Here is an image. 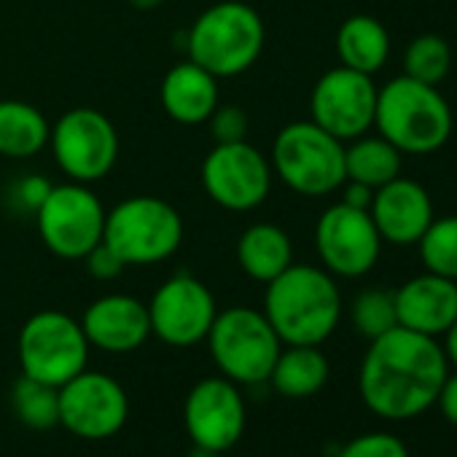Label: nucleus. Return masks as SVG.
Wrapping results in <instances>:
<instances>
[{"label":"nucleus","mask_w":457,"mask_h":457,"mask_svg":"<svg viewBox=\"0 0 457 457\" xmlns=\"http://www.w3.org/2000/svg\"><path fill=\"white\" fill-rule=\"evenodd\" d=\"M81 328L89 339V347L116 355L132 353L151 337L148 304L129 294H105L84 310Z\"/></svg>","instance_id":"obj_18"},{"label":"nucleus","mask_w":457,"mask_h":457,"mask_svg":"<svg viewBox=\"0 0 457 457\" xmlns=\"http://www.w3.org/2000/svg\"><path fill=\"white\" fill-rule=\"evenodd\" d=\"M159 100H162V111L175 124L183 127L207 124L210 113L220 105L218 79L186 57L183 62H175L164 73Z\"/></svg>","instance_id":"obj_20"},{"label":"nucleus","mask_w":457,"mask_h":457,"mask_svg":"<svg viewBox=\"0 0 457 457\" xmlns=\"http://www.w3.org/2000/svg\"><path fill=\"white\" fill-rule=\"evenodd\" d=\"M369 215L377 226L382 243L390 245H417L430 226L433 202L425 186L411 178L398 175L395 180L374 188Z\"/></svg>","instance_id":"obj_17"},{"label":"nucleus","mask_w":457,"mask_h":457,"mask_svg":"<svg viewBox=\"0 0 457 457\" xmlns=\"http://www.w3.org/2000/svg\"><path fill=\"white\" fill-rule=\"evenodd\" d=\"M207 127H210L212 143H240V140H248L251 119L240 105H223L220 103L210 113Z\"/></svg>","instance_id":"obj_31"},{"label":"nucleus","mask_w":457,"mask_h":457,"mask_svg":"<svg viewBox=\"0 0 457 457\" xmlns=\"http://www.w3.org/2000/svg\"><path fill=\"white\" fill-rule=\"evenodd\" d=\"M315 251L328 275L355 280L377 267L382 237L369 210L350 207L339 199L315 223Z\"/></svg>","instance_id":"obj_12"},{"label":"nucleus","mask_w":457,"mask_h":457,"mask_svg":"<svg viewBox=\"0 0 457 457\" xmlns=\"http://www.w3.org/2000/svg\"><path fill=\"white\" fill-rule=\"evenodd\" d=\"M183 235V218L175 204L162 196L135 194L108 210L103 243L127 267H154L180 251Z\"/></svg>","instance_id":"obj_5"},{"label":"nucleus","mask_w":457,"mask_h":457,"mask_svg":"<svg viewBox=\"0 0 457 457\" xmlns=\"http://www.w3.org/2000/svg\"><path fill=\"white\" fill-rule=\"evenodd\" d=\"M12 406L17 420L33 430H49L60 425V387L54 385L22 374L12 390Z\"/></svg>","instance_id":"obj_26"},{"label":"nucleus","mask_w":457,"mask_h":457,"mask_svg":"<svg viewBox=\"0 0 457 457\" xmlns=\"http://www.w3.org/2000/svg\"><path fill=\"white\" fill-rule=\"evenodd\" d=\"M17 355L25 377L62 387L89 363V339L81 328V320L60 312L44 310L25 320Z\"/></svg>","instance_id":"obj_9"},{"label":"nucleus","mask_w":457,"mask_h":457,"mask_svg":"<svg viewBox=\"0 0 457 457\" xmlns=\"http://www.w3.org/2000/svg\"><path fill=\"white\" fill-rule=\"evenodd\" d=\"M202 188L207 199L228 212H251L272 191V164L253 143H215L202 162Z\"/></svg>","instance_id":"obj_11"},{"label":"nucleus","mask_w":457,"mask_h":457,"mask_svg":"<svg viewBox=\"0 0 457 457\" xmlns=\"http://www.w3.org/2000/svg\"><path fill=\"white\" fill-rule=\"evenodd\" d=\"M283 345H323L342 320V294L323 267L291 264L267 283L264 310Z\"/></svg>","instance_id":"obj_2"},{"label":"nucleus","mask_w":457,"mask_h":457,"mask_svg":"<svg viewBox=\"0 0 457 457\" xmlns=\"http://www.w3.org/2000/svg\"><path fill=\"white\" fill-rule=\"evenodd\" d=\"M52 186H54V183H49L44 175L30 172V175H25V178L14 180V183L9 186V196H6V202H9L17 212H30V215H36V212H38V207L44 204L46 194L52 191Z\"/></svg>","instance_id":"obj_32"},{"label":"nucleus","mask_w":457,"mask_h":457,"mask_svg":"<svg viewBox=\"0 0 457 457\" xmlns=\"http://www.w3.org/2000/svg\"><path fill=\"white\" fill-rule=\"evenodd\" d=\"M270 164L275 178L302 196H328L347 180L345 143L312 119L291 121L275 135Z\"/></svg>","instance_id":"obj_6"},{"label":"nucleus","mask_w":457,"mask_h":457,"mask_svg":"<svg viewBox=\"0 0 457 457\" xmlns=\"http://www.w3.org/2000/svg\"><path fill=\"white\" fill-rule=\"evenodd\" d=\"M328 358L318 345H288L280 350L267 382L286 398H310L328 382Z\"/></svg>","instance_id":"obj_24"},{"label":"nucleus","mask_w":457,"mask_h":457,"mask_svg":"<svg viewBox=\"0 0 457 457\" xmlns=\"http://www.w3.org/2000/svg\"><path fill=\"white\" fill-rule=\"evenodd\" d=\"M52 121L25 100H0V156L25 162L49 148Z\"/></svg>","instance_id":"obj_22"},{"label":"nucleus","mask_w":457,"mask_h":457,"mask_svg":"<svg viewBox=\"0 0 457 457\" xmlns=\"http://www.w3.org/2000/svg\"><path fill=\"white\" fill-rule=\"evenodd\" d=\"M267 44L262 14L243 0L207 6L186 33V54L218 81L248 73Z\"/></svg>","instance_id":"obj_3"},{"label":"nucleus","mask_w":457,"mask_h":457,"mask_svg":"<svg viewBox=\"0 0 457 457\" xmlns=\"http://www.w3.org/2000/svg\"><path fill=\"white\" fill-rule=\"evenodd\" d=\"M237 264L251 280L267 286L294 264L291 235L270 220L251 223L237 240Z\"/></svg>","instance_id":"obj_21"},{"label":"nucleus","mask_w":457,"mask_h":457,"mask_svg":"<svg viewBox=\"0 0 457 457\" xmlns=\"http://www.w3.org/2000/svg\"><path fill=\"white\" fill-rule=\"evenodd\" d=\"M127 414V393L111 374L84 369L60 387V425L79 438H111L124 428Z\"/></svg>","instance_id":"obj_15"},{"label":"nucleus","mask_w":457,"mask_h":457,"mask_svg":"<svg viewBox=\"0 0 457 457\" xmlns=\"http://www.w3.org/2000/svg\"><path fill=\"white\" fill-rule=\"evenodd\" d=\"M377 87L374 79L345 65L318 79L310 95L312 121L342 143L366 135L374 127Z\"/></svg>","instance_id":"obj_14"},{"label":"nucleus","mask_w":457,"mask_h":457,"mask_svg":"<svg viewBox=\"0 0 457 457\" xmlns=\"http://www.w3.org/2000/svg\"><path fill=\"white\" fill-rule=\"evenodd\" d=\"M436 406L441 409V414L457 428V371L454 374H446L441 390H438V398H436Z\"/></svg>","instance_id":"obj_34"},{"label":"nucleus","mask_w":457,"mask_h":457,"mask_svg":"<svg viewBox=\"0 0 457 457\" xmlns=\"http://www.w3.org/2000/svg\"><path fill=\"white\" fill-rule=\"evenodd\" d=\"M446 374L449 361L438 339L395 326L371 339L358 371V390L377 417L411 420L436 406Z\"/></svg>","instance_id":"obj_1"},{"label":"nucleus","mask_w":457,"mask_h":457,"mask_svg":"<svg viewBox=\"0 0 457 457\" xmlns=\"http://www.w3.org/2000/svg\"><path fill=\"white\" fill-rule=\"evenodd\" d=\"M183 422L194 446L212 454L232 449L245 430V401L240 385L226 377H207L191 387Z\"/></svg>","instance_id":"obj_16"},{"label":"nucleus","mask_w":457,"mask_h":457,"mask_svg":"<svg viewBox=\"0 0 457 457\" xmlns=\"http://www.w3.org/2000/svg\"><path fill=\"white\" fill-rule=\"evenodd\" d=\"M449 68H452V52L441 36L425 33V36H417L406 46L403 76L422 81V84H430V87H438L446 79Z\"/></svg>","instance_id":"obj_28"},{"label":"nucleus","mask_w":457,"mask_h":457,"mask_svg":"<svg viewBox=\"0 0 457 457\" xmlns=\"http://www.w3.org/2000/svg\"><path fill=\"white\" fill-rule=\"evenodd\" d=\"M393 294L398 326L409 331L438 339L457 320V280L422 272Z\"/></svg>","instance_id":"obj_19"},{"label":"nucleus","mask_w":457,"mask_h":457,"mask_svg":"<svg viewBox=\"0 0 457 457\" xmlns=\"http://www.w3.org/2000/svg\"><path fill=\"white\" fill-rule=\"evenodd\" d=\"M452 108L444 95L422 81L398 76L377 89L374 127L401 154H433L452 135Z\"/></svg>","instance_id":"obj_4"},{"label":"nucleus","mask_w":457,"mask_h":457,"mask_svg":"<svg viewBox=\"0 0 457 457\" xmlns=\"http://www.w3.org/2000/svg\"><path fill=\"white\" fill-rule=\"evenodd\" d=\"M105 204L87 183H57L38 207V237L49 253L65 262H81L105 235Z\"/></svg>","instance_id":"obj_8"},{"label":"nucleus","mask_w":457,"mask_h":457,"mask_svg":"<svg viewBox=\"0 0 457 457\" xmlns=\"http://www.w3.org/2000/svg\"><path fill=\"white\" fill-rule=\"evenodd\" d=\"M403 154L382 135H361L345 145V175L347 180L379 188L401 175Z\"/></svg>","instance_id":"obj_25"},{"label":"nucleus","mask_w":457,"mask_h":457,"mask_svg":"<svg viewBox=\"0 0 457 457\" xmlns=\"http://www.w3.org/2000/svg\"><path fill=\"white\" fill-rule=\"evenodd\" d=\"M339 457H409V449L398 436L374 430L347 441L339 449Z\"/></svg>","instance_id":"obj_30"},{"label":"nucleus","mask_w":457,"mask_h":457,"mask_svg":"<svg viewBox=\"0 0 457 457\" xmlns=\"http://www.w3.org/2000/svg\"><path fill=\"white\" fill-rule=\"evenodd\" d=\"M129 4L137 9V12H154V9H159V6H164L167 0H129Z\"/></svg>","instance_id":"obj_37"},{"label":"nucleus","mask_w":457,"mask_h":457,"mask_svg":"<svg viewBox=\"0 0 457 457\" xmlns=\"http://www.w3.org/2000/svg\"><path fill=\"white\" fill-rule=\"evenodd\" d=\"M204 342L220 377L237 385L267 382L283 350V342L267 315L253 307L220 310Z\"/></svg>","instance_id":"obj_7"},{"label":"nucleus","mask_w":457,"mask_h":457,"mask_svg":"<svg viewBox=\"0 0 457 457\" xmlns=\"http://www.w3.org/2000/svg\"><path fill=\"white\" fill-rule=\"evenodd\" d=\"M371 199H374V188H369L363 183H355V180H345L342 183V202L345 204L369 210L371 207Z\"/></svg>","instance_id":"obj_35"},{"label":"nucleus","mask_w":457,"mask_h":457,"mask_svg":"<svg viewBox=\"0 0 457 457\" xmlns=\"http://www.w3.org/2000/svg\"><path fill=\"white\" fill-rule=\"evenodd\" d=\"M337 57L345 68L374 76L390 57V36L377 17L355 14L337 30Z\"/></svg>","instance_id":"obj_23"},{"label":"nucleus","mask_w":457,"mask_h":457,"mask_svg":"<svg viewBox=\"0 0 457 457\" xmlns=\"http://www.w3.org/2000/svg\"><path fill=\"white\" fill-rule=\"evenodd\" d=\"M218 315L212 291L194 275L167 278L148 302L151 334L170 347H194L207 339Z\"/></svg>","instance_id":"obj_13"},{"label":"nucleus","mask_w":457,"mask_h":457,"mask_svg":"<svg viewBox=\"0 0 457 457\" xmlns=\"http://www.w3.org/2000/svg\"><path fill=\"white\" fill-rule=\"evenodd\" d=\"M444 355L449 361V366L457 369V320L449 326V331L444 334Z\"/></svg>","instance_id":"obj_36"},{"label":"nucleus","mask_w":457,"mask_h":457,"mask_svg":"<svg viewBox=\"0 0 457 457\" xmlns=\"http://www.w3.org/2000/svg\"><path fill=\"white\" fill-rule=\"evenodd\" d=\"M417 248L425 272L457 280V215L433 218Z\"/></svg>","instance_id":"obj_27"},{"label":"nucleus","mask_w":457,"mask_h":457,"mask_svg":"<svg viewBox=\"0 0 457 457\" xmlns=\"http://www.w3.org/2000/svg\"><path fill=\"white\" fill-rule=\"evenodd\" d=\"M81 262H84L89 278H95V280H100V283L116 280V278L127 270V264H124L105 243H100L97 248H92Z\"/></svg>","instance_id":"obj_33"},{"label":"nucleus","mask_w":457,"mask_h":457,"mask_svg":"<svg viewBox=\"0 0 457 457\" xmlns=\"http://www.w3.org/2000/svg\"><path fill=\"white\" fill-rule=\"evenodd\" d=\"M350 320L361 337L369 342L387 334L390 328L398 326L395 315V294L385 288H366L361 291L353 304H350Z\"/></svg>","instance_id":"obj_29"},{"label":"nucleus","mask_w":457,"mask_h":457,"mask_svg":"<svg viewBox=\"0 0 457 457\" xmlns=\"http://www.w3.org/2000/svg\"><path fill=\"white\" fill-rule=\"evenodd\" d=\"M49 151L68 180L92 186L113 172L121 143L116 124L103 111L71 108L52 124Z\"/></svg>","instance_id":"obj_10"}]
</instances>
